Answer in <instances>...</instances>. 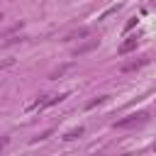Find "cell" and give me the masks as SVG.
<instances>
[{
	"mask_svg": "<svg viewBox=\"0 0 156 156\" xmlns=\"http://www.w3.org/2000/svg\"><path fill=\"white\" fill-rule=\"evenodd\" d=\"M141 119H146V112H134V115H127L124 119L115 122V129H124V127H132V124H136V122H141Z\"/></svg>",
	"mask_w": 156,
	"mask_h": 156,
	"instance_id": "6da1fadb",
	"label": "cell"
},
{
	"mask_svg": "<svg viewBox=\"0 0 156 156\" xmlns=\"http://www.w3.org/2000/svg\"><path fill=\"white\" fill-rule=\"evenodd\" d=\"M136 44H139V39H136V37H129L127 41H122V44H119L117 54H129V51H134V49H136Z\"/></svg>",
	"mask_w": 156,
	"mask_h": 156,
	"instance_id": "7a4b0ae2",
	"label": "cell"
},
{
	"mask_svg": "<svg viewBox=\"0 0 156 156\" xmlns=\"http://www.w3.org/2000/svg\"><path fill=\"white\" fill-rule=\"evenodd\" d=\"M98 46V39H90V41H85V44H80V46H76L73 49V56H83V54H88V51H93Z\"/></svg>",
	"mask_w": 156,
	"mask_h": 156,
	"instance_id": "3957f363",
	"label": "cell"
},
{
	"mask_svg": "<svg viewBox=\"0 0 156 156\" xmlns=\"http://www.w3.org/2000/svg\"><path fill=\"white\" fill-rule=\"evenodd\" d=\"M146 63V58H139V61H129V63H122L119 66V71L122 73H129V71H136V68H141Z\"/></svg>",
	"mask_w": 156,
	"mask_h": 156,
	"instance_id": "277c9868",
	"label": "cell"
},
{
	"mask_svg": "<svg viewBox=\"0 0 156 156\" xmlns=\"http://www.w3.org/2000/svg\"><path fill=\"white\" fill-rule=\"evenodd\" d=\"M88 34H90V29H88V27H83V29H76V32L66 34V39H63V41H71V39H83V37H88Z\"/></svg>",
	"mask_w": 156,
	"mask_h": 156,
	"instance_id": "5b68a950",
	"label": "cell"
},
{
	"mask_svg": "<svg viewBox=\"0 0 156 156\" xmlns=\"http://www.w3.org/2000/svg\"><path fill=\"white\" fill-rule=\"evenodd\" d=\"M83 132H85L83 127H76V129H68V132L63 134V139H66V141H71V139H78V136H80Z\"/></svg>",
	"mask_w": 156,
	"mask_h": 156,
	"instance_id": "8992f818",
	"label": "cell"
},
{
	"mask_svg": "<svg viewBox=\"0 0 156 156\" xmlns=\"http://www.w3.org/2000/svg\"><path fill=\"white\" fill-rule=\"evenodd\" d=\"M15 66V58L10 56V58H5V61H0V71H5V68H12Z\"/></svg>",
	"mask_w": 156,
	"mask_h": 156,
	"instance_id": "52a82bcc",
	"label": "cell"
},
{
	"mask_svg": "<svg viewBox=\"0 0 156 156\" xmlns=\"http://www.w3.org/2000/svg\"><path fill=\"white\" fill-rule=\"evenodd\" d=\"M102 102H105V98H95V100H90L85 107H88V110H93V107H98V105H102Z\"/></svg>",
	"mask_w": 156,
	"mask_h": 156,
	"instance_id": "ba28073f",
	"label": "cell"
},
{
	"mask_svg": "<svg viewBox=\"0 0 156 156\" xmlns=\"http://www.w3.org/2000/svg\"><path fill=\"white\" fill-rule=\"evenodd\" d=\"M10 144V136H0V154H2V149Z\"/></svg>",
	"mask_w": 156,
	"mask_h": 156,
	"instance_id": "9c48e42d",
	"label": "cell"
},
{
	"mask_svg": "<svg viewBox=\"0 0 156 156\" xmlns=\"http://www.w3.org/2000/svg\"><path fill=\"white\" fill-rule=\"evenodd\" d=\"M134 24H136V17H129V22H127V24H124V29H132V27H134Z\"/></svg>",
	"mask_w": 156,
	"mask_h": 156,
	"instance_id": "30bf717a",
	"label": "cell"
},
{
	"mask_svg": "<svg viewBox=\"0 0 156 156\" xmlns=\"http://www.w3.org/2000/svg\"><path fill=\"white\" fill-rule=\"evenodd\" d=\"M0 20H2V15H0Z\"/></svg>",
	"mask_w": 156,
	"mask_h": 156,
	"instance_id": "8fae6325",
	"label": "cell"
},
{
	"mask_svg": "<svg viewBox=\"0 0 156 156\" xmlns=\"http://www.w3.org/2000/svg\"><path fill=\"white\" fill-rule=\"evenodd\" d=\"M154 5H156V0H154Z\"/></svg>",
	"mask_w": 156,
	"mask_h": 156,
	"instance_id": "7c38bea8",
	"label": "cell"
}]
</instances>
